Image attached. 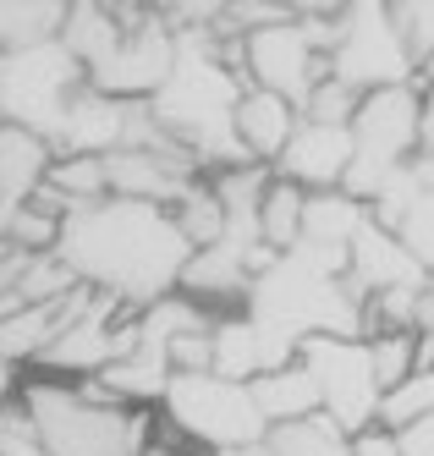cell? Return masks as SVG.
I'll return each mask as SVG.
<instances>
[{"mask_svg":"<svg viewBox=\"0 0 434 456\" xmlns=\"http://www.w3.org/2000/svg\"><path fill=\"white\" fill-rule=\"evenodd\" d=\"M396 445H402V456H434V412H429V418H418L413 429L396 435Z\"/></svg>","mask_w":434,"mask_h":456,"instance_id":"obj_22","label":"cell"},{"mask_svg":"<svg viewBox=\"0 0 434 456\" xmlns=\"http://www.w3.org/2000/svg\"><path fill=\"white\" fill-rule=\"evenodd\" d=\"M297 126H303V110H297L291 100H281V94L270 88H248L242 105H237V143L242 154L253 159V166H281V154L291 149Z\"/></svg>","mask_w":434,"mask_h":456,"instance_id":"obj_10","label":"cell"},{"mask_svg":"<svg viewBox=\"0 0 434 456\" xmlns=\"http://www.w3.org/2000/svg\"><path fill=\"white\" fill-rule=\"evenodd\" d=\"M72 6L66 0H0V50H39V45H61Z\"/></svg>","mask_w":434,"mask_h":456,"instance_id":"obj_11","label":"cell"},{"mask_svg":"<svg viewBox=\"0 0 434 456\" xmlns=\"http://www.w3.org/2000/svg\"><path fill=\"white\" fill-rule=\"evenodd\" d=\"M303 220H308V192L275 176L270 192H264V209H258V237L264 248H275V253H291V248H303Z\"/></svg>","mask_w":434,"mask_h":456,"instance_id":"obj_15","label":"cell"},{"mask_svg":"<svg viewBox=\"0 0 434 456\" xmlns=\"http://www.w3.org/2000/svg\"><path fill=\"white\" fill-rule=\"evenodd\" d=\"M374 220V209L369 204H357L347 187H336V192H308V220H303V242H314V248H341V253H352V242H357V232Z\"/></svg>","mask_w":434,"mask_h":456,"instance_id":"obj_12","label":"cell"},{"mask_svg":"<svg viewBox=\"0 0 434 456\" xmlns=\"http://www.w3.org/2000/svg\"><path fill=\"white\" fill-rule=\"evenodd\" d=\"M418 77H423V83H429V88H434V61H429V67H423V72H418Z\"/></svg>","mask_w":434,"mask_h":456,"instance_id":"obj_26","label":"cell"},{"mask_svg":"<svg viewBox=\"0 0 434 456\" xmlns=\"http://www.w3.org/2000/svg\"><path fill=\"white\" fill-rule=\"evenodd\" d=\"M160 412L187 445H204L209 456L248 451V445L270 440V418L258 412L253 385H237V379L215 374V369L209 374H176Z\"/></svg>","mask_w":434,"mask_h":456,"instance_id":"obj_3","label":"cell"},{"mask_svg":"<svg viewBox=\"0 0 434 456\" xmlns=\"http://www.w3.org/2000/svg\"><path fill=\"white\" fill-rule=\"evenodd\" d=\"M429 412H434V369H418L407 385H396L390 396L380 402V423H374V429L402 435V429H413V423L429 418Z\"/></svg>","mask_w":434,"mask_h":456,"instance_id":"obj_19","label":"cell"},{"mask_svg":"<svg viewBox=\"0 0 434 456\" xmlns=\"http://www.w3.org/2000/svg\"><path fill=\"white\" fill-rule=\"evenodd\" d=\"M330 77L347 83L352 94H380V88H413L418 83V61L396 28L390 6L380 0H363L347 6L336 50H330Z\"/></svg>","mask_w":434,"mask_h":456,"instance_id":"obj_5","label":"cell"},{"mask_svg":"<svg viewBox=\"0 0 434 456\" xmlns=\"http://www.w3.org/2000/svg\"><path fill=\"white\" fill-rule=\"evenodd\" d=\"M0 456H50L45 435H39V418L28 412V402L17 390H6V412H0Z\"/></svg>","mask_w":434,"mask_h":456,"instance_id":"obj_20","label":"cell"},{"mask_svg":"<svg viewBox=\"0 0 434 456\" xmlns=\"http://www.w3.org/2000/svg\"><path fill=\"white\" fill-rule=\"evenodd\" d=\"M83 88H88V72L66 45L0 55V116H6V126H28V133L55 143Z\"/></svg>","mask_w":434,"mask_h":456,"instance_id":"obj_4","label":"cell"},{"mask_svg":"<svg viewBox=\"0 0 434 456\" xmlns=\"http://www.w3.org/2000/svg\"><path fill=\"white\" fill-rule=\"evenodd\" d=\"M352 286H357V297H385V291H418V286H429V275H423V265L413 258V248L396 237V232H385L380 220H369L357 232V242H352Z\"/></svg>","mask_w":434,"mask_h":456,"instance_id":"obj_8","label":"cell"},{"mask_svg":"<svg viewBox=\"0 0 434 456\" xmlns=\"http://www.w3.org/2000/svg\"><path fill=\"white\" fill-rule=\"evenodd\" d=\"M357 456H402V445L385 429H369V435H357Z\"/></svg>","mask_w":434,"mask_h":456,"instance_id":"obj_23","label":"cell"},{"mask_svg":"<svg viewBox=\"0 0 434 456\" xmlns=\"http://www.w3.org/2000/svg\"><path fill=\"white\" fill-rule=\"evenodd\" d=\"M264 445H270L275 456H357V435H347L330 412L297 418V423H275Z\"/></svg>","mask_w":434,"mask_h":456,"instance_id":"obj_14","label":"cell"},{"mask_svg":"<svg viewBox=\"0 0 434 456\" xmlns=\"http://www.w3.org/2000/svg\"><path fill=\"white\" fill-rule=\"evenodd\" d=\"M55 253L78 270L83 286L127 303L132 314H143L165 303L171 291H182V275L198 248L182 237L176 209L138 204V199H105L66 220Z\"/></svg>","mask_w":434,"mask_h":456,"instance_id":"obj_1","label":"cell"},{"mask_svg":"<svg viewBox=\"0 0 434 456\" xmlns=\"http://www.w3.org/2000/svg\"><path fill=\"white\" fill-rule=\"evenodd\" d=\"M55 143L28 133V126H0V215H17L50 187L55 171Z\"/></svg>","mask_w":434,"mask_h":456,"instance_id":"obj_9","label":"cell"},{"mask_svg":"<svg viewBox=\"0 0 434 456\" xmlns=\"http://www.w3.org/2000/svg\"><path fill=\"white\" fill-rule=\"evenodd\" d=\"M220 456H275L270 445H248V451H220Z\"/></svg>","mask_w":434,"mask_h":456,"instance_id":"obj_25","label":"cell"},{"mask_svg":"<svg viewBox=\"0 0 434 456\" xmlns=\"http://www.w3.org/2000/svg\"><path fill=\"white\" fill-rule=\"evenodd\" d=\"M402 237L407 248H413V258L423 265V275L434 281V192H418V204L407 209V220H402Z\"/></svg>","mask_w":434,"mask_h":456,"instance_id":"obj_21","label":"cell"},{"mask_svg":"<svg viewBox=\"0 0 434 456\" xmlns=\"http://www.w3.org/2000/svg\"><path fill=\"white\" fill-rule=\"evenodd\" d=\"M423 83V77H418ZM423 149H434V88L423 83Z\"/></svg>","mask_w":434,"mask_h":456,"instance_id":"obj_24","label":"cell"},{"mask_svg":"<svg viewBox=\"0 0 434 456\" xmlns=\"http://www.w3.org/2000/svg\"><path fill=\"white\" fill-rule=\"evenodd\" d=\"M50 187L66 199V209H88V204H105L111 199V166L105 159H88V154H61L55 171H50Z\"/></svg>","mask_w":434,"mask_h":456,"instance_id":"obj_16","label":"cell"},{"mask_svg":"<svg viewBox=\"0 0 434 456\" xmlns=\"http://www.w3.org/2000/svg\"><path fill=\"white\" fill-rule=\"evenodd\" d=\"M352 143H357V154H352V171L341 187L357 204H374L423 154V83L363 94V105L352 116Z\"/></svg>","mask_w":434,"mask_h":456,"instance_id":"obj_2","label":"cell"},{"mask_svg":"<svg viewBox=\"0 0 434 456\" xmlns=\"http://www.w3.org/2000/svg\"><path fill=\"white\" fill-rule=\"evenodd\" d=\"M369 352H374V379H380L385 396L423 369V341H418L413 330H385V336L369 341Z\"/></svg>","mask_w":434,"mask_h":456,"instance_id":"obj_18","label":"cell"},{"mask_svg":"<svg viewBox=\"0 0 434 456\" xmlns=\"http://www.w3.org/2000/svg\"><path fill=\"white\" fill-rule=\"evenodd\" d=\"M176 225H182V237L204 253V248H215L220 237H225V204H220V192H215V182L209 176H198L192 182V192L176 204Z\"/></svg>","mask_w":434,"mask_h":456,"instance_id":"obj_17","label":"cell"},{"mask_svg":"<svg viewBox=\"0 0 434 456\" xmlns=\"http://www.w3.org/2000/svg\"><path fill=\"white\" fill-rule=\"evenodd\" d=\"M352 154H357L352 126H324V121L303 116V126H297L291 149L281 154L275 176L297 182L303 192H336L347 182V171H352Z\"/></svg>","mask_w":434,"mask_h":456,"instance_id":"obj_7","label":"cell"},{"mask_svg":"<svg viewBox=\"0 0 434 456\" xmlns=\"http://www.w3.org/2000/svg\"><path fill=\"white\" fill-rule=\"evenodd\" d=\"M253 402H258V412L270 418V429H275V423H297V418L324 412V390H319V379L303 363H291V369H275V374L253 379Z\"/></svg>","mask_w":434,"mask_h":456,"instance_id":"obj_13","label":"cell"},{"mask_svg":"<svg viewBox=\"0 0 434 456\" xmlns=\"http://www.w3.org/2000/svg\"><path fill=\"white\" fill-rule=\"evenodd\" d=\"M297 363L319 379L324 412L336 418L347 435H369L374 423H380L385 390H380V379H374V352H369V341H352V336H314V341H303Z\"/></svg>","mask_w":434,"mask_h":456,"instance_id":"obj_6","label":"cell"}]
</instances>
